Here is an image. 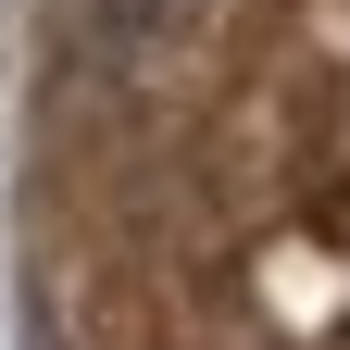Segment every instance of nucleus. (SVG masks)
Listing matches in <instances>:
<instances>
[{"label":"nucleus","instance_id":"f257e3e1","mask_svg":"<svg viewBox=\"0 0 350 350\" xmlns=\"http://www.w3.org/2000/svg\"><path fill=\"white\" fill-rule=\"evenodd\" d=\"M13 51H25V0H0V125H13Z\"/></svg>","mask_w":350,"mask_h":350}]
</instances>
